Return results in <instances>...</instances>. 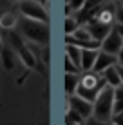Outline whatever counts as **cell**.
<instances>
[{"label":"cell","mask_w":123,"mask_h":125,"mask_svg":"<svg viewBox=\"0 0 123 125\" xmlns=\"http://www.w3.org/2000/svg\"><path fill=\"white\" fill-rule=\"evenodd\" d=\"M22 34L33 44H38L40 47L49 45V22H42V20H33L25 18L20 22Z\"/></svg>","instance_id":"1"},{"label":"cell","mask_w":123,"mask_h":125,"mask_svg":"<svg viewBox=\"0 0 123 125\" xmlns=\"http://www.w3.org/2000/svg\"><path fill=\"white\" fill-rule=\"evenodd\" d=\"M112 103H114V87L105 85L92 102V118L100 122H109L112 118Z\"/></svg>","instance_id":"2"},{"label":"cell","mask_w":123,"mask_h":125,"mask_svg":"<svg viewBox=\"0 0 123 125\" xmlns=\"http://www.w3.org/2000/svg\"><path fill=\"white\" fill-rule=\"evenodd\" d=\"M18 11L22 13V16H25V18H33V20L49 22V15H47V11H45V7L42 6V2H38V0H20V4H18Z\"/></svg>","instance_id":"3"},{"label":"cell","mask_w":123,"mask_h":125,"mask_svg":"<svg viewBox=\"0 0 123 125\" xmlns=\"http://www.w3.org/2000/svg\"><path fill=\"white\" fill-rule=\"evenodd\" d=\"M11 44L13 47H15V53L18 54V60L24 63L27 69H36V63H38V60L35 56V53H33L31 49H29L27 45L24 44L22 40H20V36L16 33H11Z\"/></svg>","instance_id":"4"},{"label":"cell","mask_w":123,"mask_h":125,"mask_svg":"<svg viewBox=\"0 0 123 125\" xmlns=\"http://www.w3.org/2000/svg\"><path fill=\"white\" fill-rule=\"evenodd\" d=\"M69 107L74 109L76 113L82 114L83 118H85V122H87V118H92V102L78 96V94H71V96H67V109H69Z\"/></svg>","instance_id":"5"},{"label":"cell","mask_w":123,"mask_h":125,"mask_svg":"<svg viewBox=\"0 0 123 125\" xmlns=\"http://www.w3.org/2000/svg\"><path fill=\"white\" fill-rule=\"evenodd\" d=\"M123 47V38L120 36V33L114 29L109 31V34L101 40V51H105V53H111V54H118L120 53V49Z\"/></svg>","instance_id":"6"},{"label":"cell","mask_w":123,"mask_h":125,"mask_svg":"<svg viewBox=\"0 0 123 125\" xmlns=\"http://www.w3.org/2000/svg\"><path fill=\"white\" fill-rule=\"evenodd\" d=\"M85 25H87L89 33H91V36L94 38V40H100V42L103 40V38L109 34V31L112 29L111 24H103V22H100V20H96V18L89 20Z\"/></svg>","instance_id":"7"},{"label":"cell","mask_w":123,"mask_h":125,"mask_svg":"<svg viewBox=\"0 0 123 125\" xmlns=\"http://www.w3.org/2000/svg\"><path fill=\"white\" fill-rule=\"evenodd\" d=\"M116 63H118V56H116V54L105 53V51H101V49H100L98 58H96V62H94V67H92V71H96V73H103L107 67L116 65Z\"/></svg>","instance_id":"8"},{"label":"cell","mask_w":123,"mask_h":125,"mask_svg":"<svg viewBox=\"0 0 123 125\" xmlns=\"http://www.w3.org/2000/svg\"><path fill=\"white\" fill-rule=\"evenodd\" d=\"M94 18L100 20V22H103V24L112 25L116 22V6H114V4H103V6L100 7V11L96 13Z\"/></svg>","instance_id":"9"},{"label":"cell","mask_w":123,"mask_h":125,"mask_svg":"<svg viewBox=\"0 0 123 125\" xmlns=\"http://www.w3.org/2000/svg\"><path fill=\"white\" fill-rule=\"evenodd\" d=\"M100 49H82V71H91L98 58Z\"/></svg>","instance_id":"10"},{"label":"cell","mask_w":123,"mask_h":125,"mask_svg":"<svg viewBox=\"0 0 123 125\" xmlns=\"http://www.w3.org/2000/svg\"><path fill=\"white\" fill-rule=\"evenodd\" d=\"M80 74H82V73H65L63 82H65V93H67V96H71V94L76 93V87H78V83H80Z\"/></svg>","instance_id":"11"},{"label":"cell","mask_w":123,"mask_h":125,"mask_svg":"<svg viewBox=\"0 0 123 125\" xmlns=\"http://www.w3.org/2000/svg\"><path fill=\"white\" fill-rule=\"evenodd\" d=\"M103 78L105 82H107V85H111V87H118V85L121 83V78H120V73H118V69L116 65H111V67H107L103 73Z\"/></svg>","instance_id":"12"},{"label":"cell","mask_w":123,"mask_h":125,"mask_svg":"<svg viewBox=\"0 0 123 125\" xmlns=\"http://www.w3.org/2000/svg\"><path fill=\"white\" fill-rule=\"evenodd\" d=\"M65 56L71 58L76 65L82 69V47H78L76 44H67V47H65Z\"/></svg>","instance_id":"13"},{"label":"cell","mask_w":123,"mask_h":125,"mask_svg":"<svg viewBox=\"0 0 123 125\" xmlns=\"http://www.w3.org/2000/svg\"><path fill=\"white\" fill-rule=\"evenodd\" d=\"M98 93H100L98 89L85 87V85L78 83V87H76V93H74V94H78V96L85 98V100H89V102H94V100H96V96H98Z\"/></svg>","instance_id":"14"},{"label":"cell","mask_w":123,"mask_h":125,"mask_svg":"<svg viewBox=\"0 0 123 125\" xmlns=\"http://www.w3.org/2000/svg\"><path fill=\"white\" fill-rule=\"evenodd\" d=\"M16 24H18V18H16L15 13H4V15L0 16V27L2 29L11 31V29L16 27Z\"/></svg>","instance_id":"15"},{"label":"cell","mask_w":123,"mask_h":125,"mask_svg":"<svg viewBox=\"0 0 123 125\" xmlns=\"http://www.w3.org/2000/svg\"><path fill=\"white\" fill-rule=\"evenodd\" d=\"M67 125H82V123H85V118H83L80 113H76L74 109H67L65 111V120H63Z\"/></svg>","instance_id":"16"},{"label":"cell","mask_w":123,"mask_h":125,"mask_svg":"<svg viewBox=\"0 0 123 125\" xmlns=\"http://www.w3.org/2000/svg\"><path fill=\"white\" fill-rule=\"evenodd\" d=\"M0 54H2V63H4V69L6 71H11L13 69V65H15V54H13V51H9V49H2L0 51Z\"/></svg>","instance_id":"17"},{"label":"cell","mask_w":123,"mask_h":125,"mask_svg":"<svg viewBox=\"0 0 123 125\" xmlns=\"http://www.w3.org/2000/svg\"><path fill=\"white\" fill-rule=\"evenodd\" d=\"M78 25H80V22H78V18H76L74 15H67V18H65V34H73Z\"/></svg>","instance_id":"18"},{"label":"cell","mask_w":123,"mask_h":125,"mask_svg":"<svg viewBox=\"0 0 123 125\" xmlns=\"http://www.w3.org/2000/svg\"><path fill=\"white\" fill-rule=\"evenodd\" d=\"M83 4H85V0H67V11H69V15H71V11L73 13L80 11L83 7Z\"/></svg>","instance_id":"19"},{"label":"cell","mask_w":123,"mask_h":125,"mask_svg":"<svg viewBox=\"0 0 123 125\" xmlns=\"http://www.w3.org/2000/svg\"><path fill=\"white\" fill-rule=\"evenodd\" d=\"M63 65H65V73H80V71H82V69L76 65L73 60L67 58V56H65V62H63Z\"/></svg>","instance_id":"20"},{"label":"cell","mask_w":123,"mask_h":125,"mask_svg":"<svg viewBox=\"0 0 123 125\" xmlns=\"http://www.w3.org/2000/svg\"><path fill=\"white\" fill-rule=\"evenodd\" d=\"M118 113H123V98L114 100L112 103V114H118Z\"/></svg>","instance_id":"21"},{"label":"cell","mask_w":123,"mask_h":125,"mask_svg":"<svg viewBox=\"0 0 123 125\" xmlns=\"http://www.w3.org/2000/svg\"><path fill=\"white\" fill-rule=\"evenodd\" d=\"M111 123L114 125H123V113H118V114H112V118L109 120Z\"/></svg>","instance_id":"22"},{"label":"cell","mask_w":123,"mask_h":125,"mask_svg":"<svg viewBox=\"0 0 123 125\" xmlns=\"http://www.w3.org/2000/svg\"><path fill=\"white\" fill-rule=\"evenodd\" d=\"M120 98H123V82L118 87H114V100H120Z\"/></svg>","instance_id":"23"},{"label":"cell","mask_w":123,"mask_h":125,"mask_svg":"<svg viewBox=\"0 0 123 125\" xmlns=\"http://www.w3.org/2000/svg\"><path fill=\"white\" fill-rule=\"evenodd\" d=\"M116 22L123 24V6H121V4L116 7Z\"/></svg>","instance_id":"24"},{"label":"cell","mask_w":123,"mask_h":125,"mask_svg":"<svg viewBox=\"0 0 123 125\" xmlns=\"http://www.w3.org/2000/svg\"><path fill=\"white\" fill-rule=\"evenodd\" d=\"M114 29H116V31L120 33V36L123 38V24H120V22H116V25H114Z\"/></svg>","instance_id":"25"},{"label":"cell","mask_w":123,"mask_h":125,"mask_svg":"<svg viewBox=\"0 0 123 125\" xmlns=\"http://www.w3.org/2000/svg\"><path fill=\"white\" fill-rule=\"evenodd\" d=\"M116 56H118V63H120V65H123V47L120 49V53H118Z\"/></svg>","instance_id":"26"},{"label":"cell","mask_w":123,"mask_h":125,"mask_svg":"<svg viewBox=\"0 0 123 125\" xmlns=\"http://www.w3.org/2000/svg\"><path fill=\"white\" fill-rule=\"evenodd\" d=\"M116 69H118V73H120V78H121V82H123V65L116 63Z\"/></svg>","instance_id":"27"},{"label":"cell","mask_w":123,"mask_h":125,"mask_svg":"<svg viewBox=\"0 0 123 125\" xmlns=\"http://www.w3.org/2000/svg\"><path fill=\"white\" fill-rule=\"evenodd\" d=\"M4 49V44H2V38H0V51Z\"/></svg>","instance_id":"28"},{"label":"cell","mask_w":123,"mask_h":125,"mask_svg":"<svg viewBox=\"0 0 123 125\" xmlns=\"http://www.w3.org/2000/svg\"><path fill=\"white\" fill-rule=\"evenodd\" d=\"M120 4H121V6H123V0H120Z\"/></svg>","instance_id":"29"}]
</instances>
